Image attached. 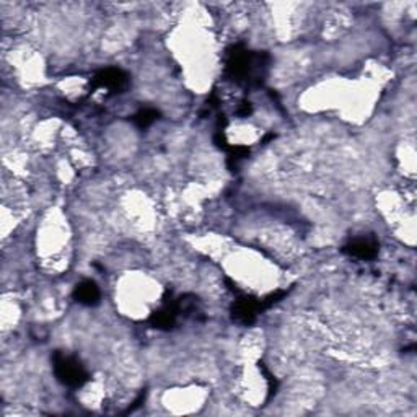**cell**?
Returning a JSON list of instances; mask_svg holds the SVG:
<instances>
[{
	"instance_id": "obj_7",
	"label": "cell",
	"mask_w": 417,
	"mask_h": 417,
	"mask_svg": "<svg viewBox=\"0 0 417 417\" xmlns=\"http://www.w3.org/2000/svg\"><path fill=\"white\" fill-rule=\"evenodd\" d=\"M178 316L180 315H178V311L175 308V300H170V302H165L162 308L153 311V313L150 315L148 323L153 327H157V330L170 331L176 326Z\"/></svg>"
},
{
	"instance_id": "obj_3",
	"label": "cell",
	"mask_w": 417,
	"mask_h": 417,
	"mask_svg": "<svg viewBox=\"0 0 417 417\" xmlns=\"http://www.w3.org/2000/svg\"><path fill=\"white\" fill-rule=\"evenodd\" d=\"M131 77L127 72L116 67H108L99 70L92 79V90L97 88H107L111 93H122L129 85Z\"/></svg>"
},
{
	"instance_id": "obj_6",
	"label": "cell",
	"mask_w": 417,
	"mask_h": 417,
	"mask_svg": "<svg viewBox=\"0 0 417 417\" xmlns=\"http://www.w3.org/2000/svg\"><path fill=\"white\" fill-rule=\"evenodd\" d=\"M74 300L79 302L83 307H97L102 302V291L98 283L92 279H83L74 288Z\"/></svg>"
},
{
	"instance_id": "obj_9",
	"label": "cell",
	"mask_w": 417,
	"mask_h": 417,
	"mask_svg": "<svg viewBox=\"0 0 417 417\" xmlns=\"http://www.w3.org/2000/svg\"><path fill=\"white\" fill-rule=\"evenodd\" d=\"M160 118V111L155 108H142L139 109L137 113L132 116V122H134L137 129L146 131L150 126L153 124L155 121H158Z\"/></svg>"
},
{
	"instance_id": "obj_4",
	"label": "cell",
	"mask_w": 417,
	"mask_h": 417,
	"mask_svg": "<svg viewBox=\"0 0 417 417\" xmlns=\"http://www.w3.org/2000/svg\"><path fill=\"white\" fill-rule=\"evenodd\" d=\"M232 320L242 326H251L259 313H263L261 300L253 297H238L232 305Z\"/></svg>"
},
{
	"instance_id": "obj_10",
	"label": "cell",
	"mask_w": 417,
	"mask_h": 417,
	"mask_svg": "<svg viewBox=\"0 0 417 417\" xmlns=\"http://www.w3.org/2000/svg\"><path fill=\"white\" fill-rule=\"evenodd\" d=\"M143 401H146V390H143L141 394H139V398L136 399L134 403H132V406H131L129 409L126 411V413H132V411H136L137 408H141V406H142V403H143Z\"/></svg>"
},
{
	"instance_id": "obj_8",
	"label": "cell",
	"mask_w": 417,
	"mask_h": 417,
	"mask_svg": "<svg viewBox=\"0 0 417 417\" xmlns=\"http://www.w3.org/2000/svg\"><path fill=\"white\" fill-rule=\"evenodd\" d=\"M175 308L178 311V315L191 316L194 320H197V316L202 313L201 302H199V298L196 296H193V293H185V296L178 297L175 300Z\"/></svg>"
},
{
	"instance_id": "obj_1",
	"label": "cell",
	"mask_w": 417,
	"mask_h": 417,
	"mask_svg": "<svg viewBox=\"0 0 417 417\" xmlns=\"http://www.w3.org/2000/svg\"><path fill=\"white\" fill-rule=\"evenodd\" d=\"M268 54L248 51L242 44H237L227 55L225 74L238 85H259L263 82L266 69H268Z\"/></svg>"
},
{
	"instance_id": "obj_2",
	"label": "cell",
	"mask_w": 417,
	"mask_h": 417,
	"mask_svg": "<svg viewBox=\"0 0 417 417\" xmlns=\"http://www.w3.org/2000/svg\"><path fill=\"white\" fill-rule=\"evenodd\" d=\"M53 370L58 381L67 388H80L90 380V375L80 360L60 350L53 354Z\"/></svg>"
},
{
	"instance_id": "obj_5",
	"label": "cell",
	"mask_w": 417,
	"mask_h": 417,
	"mask_svg": "<svg viewBox=\"0 0 417 417\" xmlns=\"http://www.w3.org/2000/svg\"><path fill=\"white\" fill-rule=\"evenodd\" d=\"M342 253L362 261L375 259L378 254V243L375 238H355L342 247Z\"/></svg>"
}]
</instances>
